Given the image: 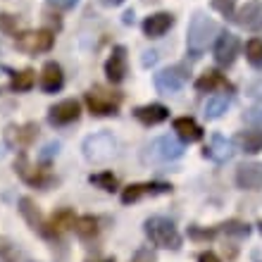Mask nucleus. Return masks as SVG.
I'll list each match as a JSON object with an SVG mask.
<instances>
[{
	"label": "nucleus",
	"mask_w": 262,
	"mask_h": 262,
	"mask_svg": "<svg viewBox=\"0 0 262 262\" xmlns=\"http://www.w3.org/2000/svg\"><path fill=\"white\" fill-rule=\"evenodd\" d=\"M205 158H210L217 165H224V162L234 158V143L229 138H224L222 134H214L210 138V145L205 148Z\"/></svg>",
	"instance_id": "obj_16"
},
{
	"label": "nucleus",
	"mask_w": 262,
	"mask_h": 262,
	"mask_svg": "<svg viewBox=\"0 0 262 262\" xmlns=\"http://www.w3.org/2000/svg\"><path fill=\"white\" fill-rule=\"evenodd\" d=\"M14 46L21 53L29 55H38V53H48L55 46V34L48 29H36V31H24L14 38Z\"/></svg>",
	"instance_id": "obj_4"
},
{
	"label": "nucleus",
	"mask_w": 262,
	"mask_h": 262,
	"mask_svg": "<svg viewBox=\"0 0 262 262\" xmlns=\"http://www.w3.org/2000/svg\"><path fill=\"white\" fill-rule=\"evenodd\" d=\"M134 117L141 122V124L145 126H155V124H162L167 117H169V110H167L165 105H143V107H136L134 110Z\"/></svg>",
	"instance_id": "obj_19"
},
{
	"label": "nucleus",
	"mask_w": 262,
	"mask_h": 262,
	"mask_svg": "<svg viewBox=\"0 0 262 262\" xmlns=\"http://www.w3.org/2000/svg\"><path fill=\"white\" fill-rule=\"evenodd\" d=\"M14 172L19 174V177L27 181L29 186H36V188H48L50 184L55 181L48 172H46V169H36V167L29 165L27 152H19V155H17V162H14Z\"/></svg>",
	"instance_id": "obj_7"
},
{
	"label": "nucleus",
	"mask_w": 262,
	"mask_h": 262,
	"mask_svg": "<svg viewBox=\"0 0 262 262\" xmlns=\"http://www.w3.org/2000/svg\"><path fill=\"white\" fill-rule=\"evenodd\" d=\"M103 262H115V260H103Z\"/></svg>",
	"instance_id": "obj_43"
},
{
	"label": "nucleus",
	"mask_w": 262,
	"mask_h": 262,
	"mask_svg": "<svg viewBox=\"0 0 262 262\" xmlns=\"http://www.w3.org/2000/svg\"><path fill=\"white\" fill-rule=\"evenodd\" d=\"M57 152H60V143H57V141H50V143H46L43 150L38 152V160H41V162H50L53 158H57Z\"/></svg>",
	"instance_id": "obj_31"
},
{
	"label": "nucleus",
	"mask_w": 262,
	"mask_h": 262,
	"mask_svg": "<svg viewBox=\"0 0 262 262\" xmlns=\"http://www.w3.org/2000/svg\"><path fill=\"white\" fill-rule=\"evenodd\" d=\"M36 136H38V126L34 124V122H29V124L24 126H7L5 131V141L10 145H29L34 143Z\"/></svg>",
	"instance_id": "obj_20"
},
{
	"label": "nucleus",
	"mask_w": 262,
	"mask_h": 262,
	"mask_svg": "<svg viewBox=\"0 0 262 262\" xmlns=\"http://www.w3.org/2000/svg\"><path fill=\"white\" fill-rule=\"evenodd\" d=\"M236 184L243 191H257L262 188V165L260 162H248L236 169Z\"/></svg>",
	"instance_id": "obj_15"
},
{
	"label": "nucleus",
	"mask_w": 262,
	"mask_h": 262,
	"mask_svg": "<svg viewBox=\"0 0 262 262\" xmlns=\"http://www.w3.org/2000/svg\"><path fill=\"white\" fill-rule=\"evenodd\" d=\"M220 34V27L212 17L205 14H195L191 24H188V34H186V48L188 55L200 57L207 50V46L214 41V36Z\"/></svg>",
	"instance_id": "obj_1"
},
{
	"label": "nucleus",
	"mask_w": 262,
	"mask_h": 262,
	"mask_svg": "<svg viewBox=\"0 0 262 262\" xmlns=\"http://www.w3.org/2000/svg\"><path fill=\"white\" fill-rule=\"evenodd\" d=\"M74 231H76V236H79V238H83V241L93 238V236L98 234V217H93V214H83V217H76Z\"/></svg>",
	"instance_id": "obj_25"
},
{
	"label": "nucleus",
	"mask_w": 262,
	"mask_h": 262,
	"mask_svg": "<svg viewBox=\"0 0 262 262\" xmlns=\"http://www.w3.org/2000/svg\"><path fill=\"white\" fill-rule=\"evenodd\" d=\"M238 48H241V41H238L236 34H231V31L220 34L217 36V43H214V60H217V64L220 67H231L236 62Z\"/></svg>",
	"instance_id": "obj_8"
},
{
	"label": "nucleus",
	"mask_w": 262,
	"mask_h": 262,
	"mask_svg": "<svg viewBox=\"0 0 262 262\" xmlns=\"http://www.w3.org/2000/svg\"><path fill=\"white\" fill-rule=\"evenodd\" d=\"M184 83H186V72H184V67H167L155 74V89H158L160 93H165V96H172V93L181 91Z\"/></svg>",
	"instance_id": "obj_11"
},
{
	"label": "nucleus",
	"mask_w": 262,
	"mask_h": 262,
	"mask_svg": "<svg viewBox=\"0 0 262 262\" xmlns=\"http://www.w3.org/2000/svg\"><path fill=\"white\" fill-rule=\"evenodd\" d=\"M243 119L248 122V124H255V126H262V103H257L255 107H250L246 115H243Z\"/></svg>",
	"instance_id": "obj_33"
},
{
	"label": "nucleus",
	"mask_w": 262,
	"mask_h": 262,
	"mask_svg": "<svg viewBox=\"0 0 262 262\" xmlns=\"http://www.w3.org/2000/svg\"><path fill=\"white\" fill-rule=\"evenodd\" d=\"M172 191V186L169 184H165V181H148V184H131V186H126L124 191H122V203L124 205H131V203H138L141 198H145V195H165Z\"/></svg>",
	"instance_id": "obj_9"
},
{
	"label": "nucleus",
	"mask_w": 262,
	"mask_h": 262,
	"mask_svg": "<svg viewBox=\"0 0 262 262\" xmlns=\"http://www.w3.org/2000/svg\"><path fill=\"white\" fill-rule=\"evenodd\" d=\"M64 83V74H62V67L57 62H46L43 64V72H41V89L46 93H57L62 89Z\"/></svg>",
	"instance_id": "obj_21"
},
{
	"label": "nucleus",
	"mask_w": 262,
	"mask_h": 262,
	"mask_svg": "<svg viewBox=\"0 0 262 262\" xmlns=\"http://www.w3.org/2000/svg\"><path fill=\"white\" fill-rule=\"evenodd\" d=\"M115 152H117V141H115L110 131H98V134H93V136L83 141V155L93 165L110 162L115 158Z\"/></svg>",
	"instance_id": "obj_3"
},
{
	"label": "nucleus",
	"mask_w": 262,
	"mask_h": 262,
	"mask_svg": "<svg viewBox=\"0 0 262 262\" xmlns=\"http://www.w3.org/2000/svg\"><path fill=\"white\" fill-rule=\"evenodd\" d=\"M19 212H21V217L29 222V227L34 229V231H38V234L46 236V238H55L53 231H50V227L43 222L41 210L36 207V203L31 198H19Z\"/></svg>",
	"instance_id": "obj_12"
},
{
	"label": "nucleus",
	"mask_w": 262,
	"mask_h": 262,
	"mask_svg": "<svg viewBox=\"0 0 262 262\" xmlns=\"http://www.w3.org/2000/svg\"><path fill=\"white\" fill-rule=\"evenodd\" d=\"M0 72H7V69H3V67H0Z\"/></svg>",
	"instance_id": "obj_44"
},
{
	"label": "nucleus",
	"mask_w": 262,
	"mask_h": 262,
	"mask_svg": "<svg viewBox=\"0 0 262 262\" xmlns=\"http://www.w3.org/2000/svg\"><path fill=\"white\" fill-rule=\"evenodd\" d=\"M103 5H107V7H117V5H122L124 0H100Z\"/></svg>",
	"instance_id": "obj_41"
},
{
	"label": "nucleus",
	"mask_w": 262,
	"mask_h": 262,
	"mask_svg": "<svg viewBox=\"0 0 262 262\" xmlns=\"http://www.w3.org/2000/svg\"><path fill=\"white\" fill-rule=\"evenodd\" d=\"M105 74L112 83H122L126 76V48L124 46H115L105 62Z\"/></svg>",
	"instance_id": "obj_13"
},
{
	"label": "nucleus",
	"mask_w": 262,
	"mask_h": 262,
	"mask_svg": "<svg viewBox=\"0 0 262 262\" xmlns=\"http://www.w3.org/2000/svg\"><path fill=\"white\" fill-rule=\"evenodd\" d=\"M89 181L93 184V186L98 188H103V191H117V177L112 172H100V174H91Z\"/></svg>",
	"instance_id": "obj_28"
},
{
	"label": "nucleus",
	"mask_w": 262,
	"mask_h": 262,
	"mask_svg": "<svg viewBox=\"0 0 262 262\" xmlns=\"http://www.w3.org/2000/svg\"><path fill=\"white\" fill-rule=\"evenodd\" d=\"M119 103H122V96L119 93H112V91L105 89H91L86 93V105H89L91 115L96 117H110V115H117Z\"/></svg>",
	"instance_id": "obj_5"
},
{
	"label": "nucleus",
	"mask_w": 262,
	"mask_h": 262,
	"mask_svg": "<svg viewBox=\"0 0 262 262\" xmlns=\"http://www.w3.org/2000/svg\"><path fill=\"white\" fill-rule=\"evenodd\" d=\"M188 236H191V238H195V241H210V238H214V229L191 227V229H188Z\"/></svg>",
	"instance_id": "obj_35"
},
{
	"label": "nucleus",
	"mask_w": 262,
	"mask_h": 262,
	"mask_svg": "<svg viewBox=\"0 0 262 262\" xmlns=\"http://www.w3.org/2000/svg\"><path fill=\"white\" fill-rule=\"evenodd\" d=\"M260 231H262V224H260Z\"/></svg>",
	"instance_id": "obj_45"
},
{
	"label": "nucleus",
	"mask_w": 262,
	"mask_h": 262,
	"mask_svg": "<svg viewBox=\"0 0 262 262\" xmlns=\"http://www.w3.org/2000/svg\"><path fill=\"white\" fill-rule=\"evenodd\" d=\"M145 236L150 238L152 246L158 248H169V250H177L181 246V236L177 231L172 220L167 217H150L145 222Z\"/></svg>",
	"instance_id": "obj_2"
},
{
	"label": "nucleus",
	"mask_w": 262,
	"mask_h": 262,
	"mask_svg": "<svg viewBox=\"0 0 262 262\" xmlns=\"http://www.w3.org/2000/svg\"><path fill=\"white\" fill-rule=\"evenodd\" d=\"M174 24V14L169 12H155L150 14V17H145L143 19V34L148 36V38H160V36H165L169 29H172Z\"/></svg>",
	"instance_id": "obj_18"
},
{
	"label": "nucleus",
	"mask_w": 262,
	"mask_h": 262,
	"mask_svg": "<svg viewBox=\"0 0 262 262\" xmlns=\"http://www.w3.org/2000/svg\"><path fill=\"white\" fill-rule=\"evenodd\" d=\"M50 3H55V5H60V7H64V10H69V7H74L79 0H50Z\"/></svg>",
	"instance_id": "obj_40"
},
{
	"label": "nucleus",
	"mask_w": 262,
	"mask_h": 262,
	"mask_svg": "<svg viewBox=\"0 0 262 262\" xmlns=\"http://www.w3.org/2000/svg\"><path fill=\"white\" fill-rule=\"evenodd\" d=\"M181 155H184V145L177 138L160 136L148 145V155L145 158L152 160V162H172V160H179Z\"/></svg>",
	"instance_id": "obj_6"
},
{
	"label": "nucleus",
	"mask_w": 262,
	"mask_h": 262,
	"mask_svg": "<svg viewBox=\"0 0 262 262\" xmlns=\"http://www.w3.org/2000/svg\"><path fill=\"white\" fill-rule=\"evenodd\" d=\"M0 260L3 262H17V253L5 238H0Z\"/></svg>",
	"instance_id": "obj_34"
},
{
	"label": "nucleus",
	"mask_w": 262,
	"mask_h": 262,
	"mask_svg": "<svg viewBox=\"0 0 262 262\" xmlns=\"http://www.w3.org/2000/svg\"><path fill=\"white\" fill-rule=\"evenodd\" d=\"M246 57L253 67L262 69V38H250L246 43Z\"/></svg>",
	"instance_id": "obj_29"
},
{
	"label": "nucleus",
	"mask_w": 262,
	"mask_h": 262,
	"mask_svg": "<svg viewBox=\"0 0 262 262\" xmlns=\"http://www.w3.org/2000/svg\"><path fill=\"white\" fill-rule=\"evenodd\" d=\"M212 7L224 17H234V7L236 0H212Z\"/></svg>",
	"instance_id": "obj_32"
},
{
	"label": "nucleus",
	"mask_w": 262,
	"mask_h": 262,
	"mask_svg": "<svg viewBox=\"0 0 262 262\" xmlns=\"http://www.w3.org/2000/svg\"><path fill=\"white\" fill-rule=\"evenodd\" d=\"M174 131H177V136L181 141H186V143H195L203 138V129L195 124V119L191 117H179L174 119Z\"/></svg>",
	"instance_id": "obj_22"
},
{
	"label": "nucleus",
	"mask_w": 262,
	"mask_h": 262,
	"mask_svg": "<svg viewBox=\"0 0 262 262\" xmlns=\"http://www.w3.org/2000/svg\"><path fill=\"white\" fill-rule=\"evenodd\" d=\"M131 262H155V253L150 248H141L136 255L131 257Z\"/></svg>",
	"instance_id": "obj_36"
},
{
	"label": "nucleus",
	"mask_w": 262,
	"mask_h": 262,
	"mask_svg": "<svg viewBox=\"0 0 262 262\" xmlns=\"http://www.w3.org/2000/svg\"><path fill=\"white\" fill-rule=\"evenodd\" d=\"M222 229H224L227 236H236V238H246V236L250 234V227L243 224V222H227Z\"/></svg>",
	"instance_id": "obj_30"
},
{
	"label": "nucleus",
	"mask_w": 262,
	"mask_h": 262,
	"mask_svg": "<svg viewBox=\"0 0 262 262\" xmlns=\"http://www.w3.org/2000/svg\"><path fill=\"white\" fill-rule=\"evenodd\" d=\"M74 222H76V217H74V212L72 210H57L53 217H50V222H48V227H50V231H53V236H60V231H67V229H74Z\"/></svg>",
	"instance_id": "obj_24"
},
{
	"label": "nucleus",
	"mask_w": 262,
	"mask_h": 262,
	"mask_svg": "<svg viewBox=\"0 0 262 262\" xmlns=\"http://www.w3.org/2000/svg\"><path fill=\"white\" fill-rule=\"evenodd\" d=\"M0 29H5V31L12 29V17L10 14H0Z\"/></svg>",
	"instance_id": "obj_39"
},
{
	"label": "nucleus",
	"mask_w": 262,
	"mask_h": 262,
	"mask_svg": "<svg viewBox=\"0 0 262 262\" xmlns=\"http://www.w3.org/2000/svg\"><path fill=\"white\" fill-rule=\"evenodd\" d=\"M229 110V98L227 96H212V98H207V103H205V115L207 119H220L224 112Z\"/></svg>",
	"instance_id": "obj_26"
},
{
	"label": "nucleus",
	"mask_w": 262,
	"mask_h": 262,
	"mask_svg": "<svg viewBox=\"0 0 262 262\" xmlns=\"http://www.w3.org/2000/svg\"><path fill=\"white\" fill-rule=\"evenodd\" d=\"M79 117H81V105H79V100H74V98H67V100L53 105L48 110V122L53 126L74 124Z\"/></svg>",
	"instance_id": "obj_10"
},
{
	"label": "nucleus",
	"mask_w": 262,
	"mask_h": 262,
	"mask_svg": "<svg viewBox=\"0 0 262 262\" xmlns=\"http://www.w3.org/2000/svg\"><path fill=\"white\" fill-rule=\"evenodd\" d=\"M195 91H200V93H214V91H234V86L217 69H207V72H203L195 79Z\"/></svg>",
	"instance_id": "obj_14"
},
{
	"label": "nucleus",
	"mask_w": 262,
	"mask_h": 262,
	"mask_svg": "<svg viewBox=\"0 0 262 262\" xmlns=\"http://www.w3.org/2000/svg\"><path fill=\"white\" fill-rule=\"evenodd\" d=\"M131 21H134V12H126L124 14V24H131Z\"/></svg>",
	"instance_id": "obj_42"
},
{
	"label": "nucleus",
	"mask_w": 262,
	"mask_h": 262,
	"mask_svg": "<svg viewBox=\"0 0 262 262\" xmlns=\"http://www.w3.org/2000/svg\"><path fill=\"white\" fill-rule=\"evenodd\" d=\"M236 24L243 27L246 31H262V5L260 3H246L236 12Z\"/></svg>",
	"instance_id": "obj_17"
},
{
	"label": "nucleus",
	"mask_w": 262,
	"mask_h": 262,
	"mask_svg": "<svg viewBox=\"0 0 262 262\" xmlns=\"http://www.w3.org/2000/svg\"><path fill=\"white\" fill-rule=\"evenodd\" d=\"M158 60H160V53H158V50H145L143 57H141V64H143V67H152V64L158 62Z\"/></svg>",
	"instance_id": "obj_37"
},
{
	"label": "nucleus",
	"mask_w": 262,
	"mask_h": 262,
	"mask_svg": "<svg viewBox=\"0 0 262 262\" xmlns=\"http://www.w3.org/2000/svg\"><path fill=\"white\" fill-rule=\"evenodd\" d=\"M36 81L34 69H24L19 74H12V81H10V89L12 91H29Z\"/></svg>",
	"instance_id": "obj_27"
},
{
	"label": "nucleus",
	"mask_w": 262,
	"mask_h": 262,
	"mask_svg": "<svg viewBox=\"0 0 262 262\" xmlns=\"http://www.w3.org/2000/svg\"><path fill=\"white\" fill-rule=\"evenodd\" d=\"M236 143L241 145L243 152H248V155H255V152L262 150V131H260V129L241 131V134H238V138H236Z\"/></svg>",
	"instance_id": "obj_23"
},
{
	"label": "nucleus",
	"mask_w": 262,
	"mask_h": 262,
	"mask_svg": "<svg viewBox=\"0 0 262 262\" xmlns=\"http://www.w3.org/2000/svg\"><path fill=\"white\" fill-rule=\"evenodd\" d=\"M198 262H220V257L214 255V253H210V250H205V253L198 255Z\"/></svg>",
	"instance_id": "obj_38"
}]
</instances>
